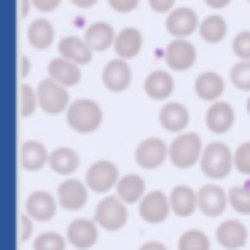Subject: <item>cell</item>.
Returning a JSON list of instances; mask_svg holds the SVG:
<instances>
[{"instance_id":"obj_1","label":"cell","mask_w":250,"mask_h":250,"mask_svg":"<svg viewBox=\"0 0 250 250\" xmlns=\"http://www.w3.org/2000/svg\"><path fill=\"white\" fill-rule=\"evenodd\" d=\"M67 124H70V129L89 135V132L100 129V124H103V108L94 100H76L67 108Z\"/></svg>"},{"instance_id":"obj_2","label":"cell","mask_w":250,"mask_h":250,"mask_svg":"<svg viewBox=\"0 0 250 250\" xmlns=\"http://www.w3.org/2000/svg\"><path fill=\"white\" fill-rule=\"evenodd\" d=\"M199 164H202V172H205L207 178L221 180V178H226V175L231 172V167H234V153L229 151L226 143H210V146L202 151Z\"/></svg>"},{"instance_id":"obj_3","label":"cell","mask_w":250,"mask_h":250,"mask_svg":"<svg viewBox=\"0 0 250 250\" xmlns=\"http://www.w3.org/2000/svg\"><path fill=\"white\" fill-rule=\"evenodd\" d=\"M202 151H205V148H202V137L196 135V132H180L172 140V146H169V162H172L175 167L186 169L194 162H199Z\"/></svg>"},{"instance_id":"obj_4","label":"cell","mask_w":250,"mask_h":250,"mask_svg":"<svg viewBox=\"0 0 250 250\" xmlns=\"http://www.w3.org/2000/svg\"><path fill=\"white\" fill-rule=\"evenodd\" d=\"M35 92H38V105L46 110V113L57 116V113H62V110L70 108V94H67V86H65V83H60V81H54L51 76L43 78Z\"/></svg>"},{"instance_id":"obj_5","label":"cell","mask_w":250,"mask_h":250,"mask_svg":"<svg viewBox=\"0 0 250 250\" xmlns=\"http://www.w3.org/2000/svg\"><path fill=\"white\" fill-rule=\"evenodd\" d=\"M126 202L121 196H105L97 205V212H94V221L105 229V231H119L126 223Z\"/></svg>"},{"instance_id":"obj_6","label":"cell","mask_w":250,"mask_h":250,"mask_svg":"<svg viewBox=\"0 0 250 250\" xmlns=\"http://www.w3.org/2000/svg\"><path fill=\"white\" fill-rule=\"evenodd\" d=\"M119 167H116L113 162H108V159H100V162H94L92 167H89L86 172V183L92 191H100V194H105L108 188H113L116 183H119Z\"/></svg>"},{"instance_id":"obj_7","label":"cell","mask_w":250,"mask_h":250,"mask_svg":"<svg viewBox=\"0 0 250 250\" xmlns=\"http://www.w3.org/2000/svg\"><path fill=\"white\" fill-rule=\"evenodd\" d=\"M169 210H172L169 196L162 194V191H151V194H146L140 199V218L146 223H164Z\"/></svg>"},{"instance_id":"obj_8","label":"cell","mask_w":250,"mask_h":250,"mask_svg":"<svg viewBox=\"0 0 250 250\" xmlns=\"http://www.w3.org/2000/svg\"><path fill=\"white\" fill-rule=\"evenodd\" d=\"M199 17H196L194 8H175V11L167 14V22H164V27H167V33L172 35V38H188L194 30H199Z\"/></svg>"},{"instance_id":"obj_9","label":"cell","mask_w":250,"mask_h":250,"mask_svg":"<svg viewBox=\"0 0 250 250\" xmlns=\"http://www.w3.org/2000/svg\"><path fill=\"white\" fill-rule=\"evenodd\" d=\"M169 156V148L164 146L159 137H148L137 146L135 151V162L140 164L143 169H156L159 164H164V159Z\"/></svg>"},{"instance_id":"obj_10","label":"cell","mask_w":250,"mask_h":250,"mask_svg":"<svg viewBox=\"0 0 250 250\" xmlns=\"http://www.w3.org/2000/svg\"><path fill=\"white\" fill-rule=\"evenodd\" d=\"M97 226L100 223L86 221V218H76V221L67 226V242L76 250H89L97 242Z\"/></svg>"},{"instance_id":"obj_11","label":"cell","mask_w":250,"mask_h":250,"mask_svg":"<svg viewBox=\"0 0 250 250\" xmlns=\"http://www.w3.org/2000/svg\"><path fill=\"white\" fill-rule=\"evenodd\" d=\"M164 60H167V65L172 70H188L196 62V49L186 38H175L167 46V51H164Z\"/></svg>"},{"instance_id":"obj_12","label":"cell","mask_w":250,"mask_h":250,"mask_svg":"<svg viewBox=\"0 0 250 250\" xmlns=\"http://www.w3.org/2000/svg\"><path fill=\"white\" fill-rule=\"evenodd\" d=\"M103 83L110 92H124L132 83V70H129V65H126V60L119 57V60L108 62V65L103 67Z\"/></svg>"},{"instance_id":"obj_13","label":"cell","mask_w":250,"mask_h":250,"mask_svg":"<svg viewBox=\"0 0 250 250\" xmlns=\"http://www.w3.org/2000/svg\"><path fill=\"white\" fill-rule=\"evenodd\" d=\"M196 194H199V210L205 212V215H210V218L221 215V212L229 207V194L221 188V186H202Z\"/></svg>"},{"instance_id":"obj_14","label":"cell","mask_w":250,"mask_h":250,"mask_svg":"<svg viewBox=\"0 0 250 250\" xmlns=\"http://www.w3.org/2000/svg\"><path fill=\"white\" fill-rule=\"evenodd\" d=\"M215 239H218V245L226 248V250H239L248 242V229L239 221H223L215 231Z\"/></svg>"},{"instance_id":"obj_15","label":"cell","mask_w":250,"mask_h":250,"mask_svg":"<svg viewBox=\"0 0 250 250\" xmlns=\"http://www.w3.org/2000/svg\"><path fill=\"white\" fill-rule=\"evenodd\" d=\"M49 76L54 78V81L65 83V86H76V83L81 81V65L60 54L57 60L49 62Z\"/></svg>"},{"instance_id":"obj_16","label":"cell","mask_w":250,"mask_h":250,"mask_svg":"<svg viewBox=\"0 0 250 250\" xmlns=\"http://www.w3.org/2000/svg\"><path fill=\"white\" fill-rule=\"evenodd\" d=\"M60 54L67 60L78 62V65H89L94 57V49L86 43V38H76V35H67L60 41Z\"/></svg>"},{"instance_id":"obj_17","label":"cell","mask_w":250,"mask_h":250,"mask_svg":"<svg viewBox=\"0 0 250 250\" xmlns=\"http://www.w3.org/2000/svg\"><path fill=\"white\" fill-rule=\"evenodd\" d=\"M231 124H234V108L229 103L215 100V103L207 108V126H210V132L223 135V132L231 129Z\"/></svg>"},{"instance_id":"obj_18","label":"cell","mask_w":250,"mask_h":250,"mask_svg":"<svg viewBox=\"0 0 250 250\" xmlns=\"http://www.w3.org/2000/svg\"><path fill=\"white\" fill-rule=\"evenodd\" d=\"M57 199L65 210H81L86 205V186L81 180H65V183H60Z\"/></svg>"},{"instance_id":"obj_19","label":"cell","mask_w":250,"mask_h":250,"mask_svg":"<svg viewBox=\"0 0 250 250\" xmlns=\"http://www.w3.org/2000/svg\"><path fill=\"white\" fill-rule=\"evenodd\" d=\"M27 212L35 221H51L57 212V199L49 191H33L27 196Z\"/></svg>"},{"instance_id":"obj_20","label":"cell","mask_w":250,"mask_h":250,"mask_svg":"<svg viewBox=\"0 0 250 250\" xmlns=\"http://www.w3.org/2000/svg\"><path fill=\"white\" fill-rule=\"evenodd\" d=\"M169 205H172L175 215L188 218L199 207V194H194V188H188V186H175L172 194H169Z\"/></svg>"},{"instance_id":"obj_21","label":"cell","mask_w":250,"mask_h":250,"mask_svg":"<svg viewBox=\"0 0 250 250\" xmlns=\"http://www.w3.org/2000/svg\"><path fill=\"white\" fill-rule=\"evenodd\" d=\"M49 159H51V153L38 140H27L19 148V162H22L24 169H41L43 164H49Z\"/></svg>"},{"instance_id":"obj_22","label":"cell","mask_w":250,"mask_h":250,"mask_svg":"<svg viewBox=\"0 0 250 250\" xmlns=\"http://www.w3.org/2000/svg\"><path fill=\"white\" fill-rule=\"evenodd\" d=\"M113 49H116V54H119L121 60H132V57H137V54H140V49H143V35H140V30H135V27L121 30V33L116 35Z\"/></svg>"},{"instance_id":"obj_23","label":"cell","mask_w":250,"mask_h":250,"mask_svg":"<svg viewBox=\"0 0 250 250\" xmlns=\"http://www.w3.org/2000/svg\"><path fill=\"white\" fill-rule=\"evenodd\" d=\"M143 89H146V94L151 100H167L169 94H172V89H175V81H172V76H169V73L153 70L151 76L146 78Z\"/></svg>"},{"instance_id":"obj_24","label":"cell","mask_w":250,"mask_h":250,"mask_svg":"<svg viewBox=\"0 0 250 250\" xmlns=\"http://www.w3.org/2000/svg\"><path fill=\"white\" fill-rule=\"evenodd\" d=\"M159 121H162V126L169 132H183L186 126H188V110L180 103H167L162 108V113H159Z\"/></svg>"},{"instance_id":"obj_25","label":"cell","mask_w":250,"mask_h":250,"mask_svg":"<svg viewBox=\"0 0 250 250\" xmlns=\"http://www.w3.org/2000/svg\"><path fill=\"white\" fill-rule=\"evenodd\" d=\"M116 35L119 33H113V27H110L108 22H94L86 27V43L92 46L94 51H105L116 43Z\"/></svg>"},{"instance_id":"obj_26","label":"cell","mask_w":250,"mask_h":250,"mask_svg":"<svg viewBox=\"0 0 250 250\" xmlns=\"http://www.w3.org/2000/svg\"><path fill=\"white\" fill-rule=\"evenodd\" d=\"M196 89V97L199 100H207V103H215L218 97L223 94V78L218 73H202L194 83Z\"/></svg>"},{"instance_id":"obj_27","label":"cell","mask_w":250,"mask_h":250,"mask_svg":"<svg viewBox=\"0 0 250 250\" xmlns=\"http://www.w3.org/2000/svg\"><path fill=\"white\" fill-rule=\"evenodd\" d=\"M27 41L33 49H49L54 43V24L49 19H35L27 27Z\"/></svg>"},{"instance_id":"obj_28","label":"cell","mask_w":250,"mask_h":250,"mask_svg":"<svg viewBox=\"0 0 250 250\" xmlns=\"http://www.w3.org/2000/svg\"><path fill=\"white\" fill-rule=\"evenodd\" d=\"M116 191H119V196L126 205H135V202H140L143 196H146V183H143L140 175H124V178L116 183Z\"/></svg>"},{"instance_id":"obj_29","label":"cell","mask_w":250,"mask_h":250,"mask_svg":"<svg viewBox=\"0 0 250 250\" xmlns=\"http://www.w3.org/2000/svg\"><path fill=\"white\" fill-rule=\"evenodd\" d=\"M49 167L57 175H73L78 169V153L73 148H57V151H51Z\"/></svg>"},{"instance_id":"obj_30","label":"cell","mask_w":250,"mask_h":250,"mask_svg":"<svg viewBox=\"0 0 250 250\" xmlns=\"http://www.w3.org/2000/svg\"><path fill=\"white\" fill-rule=\"evenodd\" d=\"M199 35L207 41V43H221V41L226 38V19L218 17V14H212V17L202 19Z\"/></svg>"},{"instance_id":"obj_31","label":"cell","mask_w":250,"mask_h":250,"mask_svg":"<svg viewBox=\"0 0 250 250\" xmlns=\"http://www.w3.org/2000/svg\"><path fill=\"white\" fill-rule=\"evenodd\" d=\"M229 207H234L242 215H250V180H245V183L234 186L229 191Z\"/></svg>"},{"instance_id":"obj_32","label":"cell","mask_w":250,"mask_h":250,"mask_svg":"<svg viewBox=\"0 0 250 250\" xmlns=\"http://www.w3.org/2000/svg\"><path fill=\"white\" fill-rule=\"evenodd\" d=\"M178 250H210V237L199 229H191L178 239Z\"/></svg>"},{"instance_id":"obj_33","label":"cell","mask_w":250,"mask_h":250,"mask_svg":"<svg viewBox=\"0 0 250 250\" xmlns=\"http://www.w3.org/2000/svg\"><path fill=\"white\" fill-rule=\"evenodd\" d=\"M38 108V92H35L33 86H27V83H22L19 86V116H33V110Z\"/></svg>"},{"instance_id":"obj_34","label":"cell","mask_w":250,"mask_h":250,"mask_svg":"<svg viewBox=\"0 0 250 250\" xmlns=\"http://www.w3.org/2000/svg\"><path fill=\"white\" fill-rule=\"evenodd\" d=\"M33 248L35 250H65V237L57 231H43L41 237H35Z\"/></svg>"},{"instance_id":"obj_35","label":"cell","mask_w":250,"mask_h":250,"mask_svg":"<svg viewBox=\"0 0 250 250\" xmlns=\"http://www.w3.org/2000/svg\"><path fill=\"white\" fill-rule=\"evenodd\" d=\"M231 83L242 92H250V60H242L231 67Z\"/></svg>"},{"instance_id":"obj_36","label":"cell","mask_w":250,"mask_h":250,"mask_svg":"<svg viewBox=\"0 0 250 250\" xmlns=\"http://www.w3.org/2000/svg\"><path fill=\"white\" fill-rule=\"evenodd\" d=\"M234 167H237V172L250 175V143H242L234 151Z\"/></svg>"},{"instance_id":"obj_37","label":"cell","mask_w":250,"mask_h":250,"mask_svg":"<svg viewBox=\"0 0 250 250\" xmlns=\"http://www.w3.org/2000/svg\"><path fill=\"white\" fill-rule=\"evenodd\" d=\"M231 49L239 60H250V30H245V33H239L237 38H234Z\"/></svg>"},{"instance_id":"obj_38","label":"cell","mask_w":250,"mask_h":250,"mask_svg":"<svg viewBox=\"0 0 250 250\" xmlns=\"http://www.w3.org/2000/svg\"><path fill=\"white\" fill-rule=\"evenodd\" d=\"M30 212L27 215H19V221H17V226H19V231H17V239H19V245L22 242H27L30 239V234H33V223H30Z\"/></svg>"},{"instance_id":"obj_39","label":"cell","mask_w":250,"mask_h":250,"mask_svg":"<svg viewBox=\"0 0 250 250\" xmlns=\"http://www.w3.org/2000/svg\"><path fill=\"white\" fill-rule=\"evenodd\" d=\"M137 3H140V0H108V6L113 8L116 14H129V11H135Z\"/></svg>"},{"instance_id":"obj_40","label":"cell","mask_w":250,"mask_h":250,"mask_svg":"<svg viewBox=\"0 0 250 250\" xmlns=\"http://www.w3.org/2000/svg\"><path fill=\"white\" fill-rule=\"evenodd\" d=\"M148 6H151L156 14H169L172 6H175V0H148Z\"/></svg>"},{"instance_id":"obj_41","label":"cell","mask_w":250,"mask_h":250,"mask_svg":"<svg viewBox=\"0 0 250 250\" xmlns=\"http://www.w3.org/2000/svg\"><path fill=\"white\" fill-rule=\"evenodd\" d=\"M60 3H62V0H33V6L38 8V11H43V14L46 11H54Z\"/></svg>"},{"instance_id":"obj_42","label":"cell","mask_w":250,"mask_h":250,"mask_svg":"<svg viewBox=\"0 0 250 250\" xmlns=\"http://www.w3.org/2000/svg\"><path fill=\"white\" fill-rule=\"evenodd\" d=\"M30 73V60L27 57H19V78H24Z\"/></svg>"},{"instance_id":"obj_43","label":"cell","mask_w":250,"mask_h":250,"mask_svg":"<svg viewBox=\"0 0 250 250\" xmlns=\"http://www.w3.org/2000/svg\"><path fill=\"white\" fill-rule=\"evenodd\" d=\"M30 6H33V0H19V19L30 14Z\"/></svg>"},{"instance_id":"obj_44","label":"cell","mask_w":250,"mask_h":250,"mask_svg":"<svg viewBox=\"0 0 250 250\" xmlns=\"http://www.w3.org/2000/svg\"><path fill=\"white\" fill-rule=\"evenodd\" d=\"M205 3H207L210 8H215V11H218V8H226L231 0H205Z\"/></svg>"},{"instance_id":"obj_45","label":"cell","mask_w":250,"mask_h":250,"mask_svg":"<svg viewBox=\"0 0 250 250\" xmlns=\"http://www.w3.org/2000/svg\"><path fill=\"white\" fill-rule=\"evenodd\" d=\"M70 3H73L76 8H92L94 3H97V0H70Z\"/></svg>"},{"instance_id":"obj_46","label":"cell","mask_w":250,"mask_h":250,"mask_svg":"<svg viewBox=\"0 0 250 250\" xmlns=\"http://www.w3.org/2000/svg\"><path fill=\"white\" fill-rule=\"evenodd\" d=\"M140 250H167V248H164L162 242H146V245H143Z\"/></svg>"},{"instance_id":"obj_47","label":"cell","mask_w":250,"mask_h":250,"mask_svg":"<svg viewBox=\"0 0 250 250\" xmlns=\"http://www.w3.org/2000/svg\"><path fill=\"white\" fill-rule=\"evenodd\" d=\"M248 113H250V97H248Z\"/></svg>"},{"instance_id":"obj_48","label":"cell","mask_w":250,"mask_h":250,"mask_svg":"<svg viewBox=\"0 0 250 250\" xmlns=\"http://www.w3.org/2000/svg\"><path fill=\"white\" fill-rule=\"evenodd\" d=\"M248 3H250V0H248Z\"/></svg>"}]
</instances>
